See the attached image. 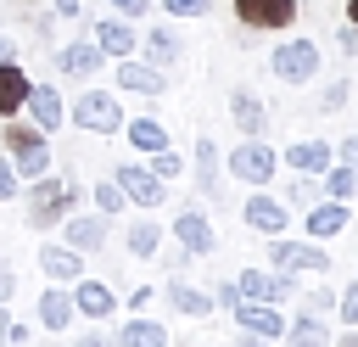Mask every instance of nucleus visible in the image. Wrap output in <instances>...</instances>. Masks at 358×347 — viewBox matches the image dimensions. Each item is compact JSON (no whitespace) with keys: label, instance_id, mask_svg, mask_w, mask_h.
Segmentation results:
<instances>
[{"label":"nucleus","instance_id":"obj_1","mask_svg":"<svg viewBox=\"0 0 358 347\" xmlns=\"http://www.w3.org/2000/svg\"><path fill=\"white\" fill-rule=\"evenodd\" d=\"M22 201H28V224H34V229H50V224H62L73 207H84V185H78V179H62V174L50 168V174L28 179Z\"/></svg>","mask_w":358,"mask_h":347},{"label":"nucleus","instance_id":"obj_2","mask_svg":"<svg viewBox=\"0 0 358 347\" xmlns=\"http://www.w3.org/2000/svg\"><path fill=\"white\" fill-rule=\"evenodd\" d=\"M0 146H6V157H11V168H17L22 179H39V174L56 168V157H50V134H39L34 123H11V129H0Z\"/></svg>","mask_w":358,"mask_h":347},{"label":"nucleus","instance_id":"obj_3","mask_svg":"<svg viewBox=\"0 0 358 347\" xmlns=\"http://www.w3.org/2000/svg\"><path fill=\"white\" fill-rule=\"evenodd\" d=\"M67 118H73L78 129H90V134H123V123H129L123 106H117V95H112V90H90V84H84V95L67 106Z\"/></svg>","mask_w":358,"mask_h":347},{"label":"nucleus","instance_id":"obj_4","mask_svg":"<svg viewBox=\"0 0 358 347\" xmlns=\"http://www.w3.org/2000/svg\"><path fill=\"white\" fill-rule=\"evenodd\" d=\"M224 168H229L241 185H268V179L280 174V151H274L263 134H246V140L224 157Z\"/></svg>","mask_w":358,"mask_h":347},{"label":"nucleus","instance_id":"obj_5","mask_svg":"<svg viewBox=\"0 0 358 347\" xmlns=\"http://www.w3.org/2000/svg\"><path fill=\"white\" fill-rule=\"evenodd\" d=\"M268 73L280 84H313L319 78V45L313 39H280L268 50Z\"/></svg>","mask_w":358,"mask_h":347},{"label":"nucleus","instance_id":"obj_6","mask_svg":"<svg viewBox=\"0 0 358 347\" xmlns=\"http://www.w3.org/2000/svg\"><path fill=\"white\" fill-rule=\"evenodd\" d=\"M268 263L285 269V274H324L330 269V252L319 241H285V235H268Z\"/></svg>","mask_w":358,"mask_h":347},{"label":"nucleus","instance_id":"obj_7","mask_svg":"<svg viewBox=\"0 0 358 347\" xmlns=\"http://www.w3.org/2000/svg\"><path fill=\"white\" fill-rule=\"evenodd\" d=\"M112 179H117V190H123L129 207H162V201H168V179H157V174L140 168V162H117Z\"/></svg>","mask_w":358,"mask_h":347},{"label":"nucleus","instance_id":"obj_8","mask_svg":"<svg viewBox=\"0 0 358 347\" xmlns=\"http://www.w3.org/2000/svg\"><path fill=\"white\" fill-rule=\"evenodd\" d=\"M22 112H28V123H34L39 134H56V129L67 123V101L56 95V84H28Z\"/></svg>","mask_w":358,"mask_h":347},{"label":"nucleus","instance_id":"obj_9","mask_svg":"<svg viewBox=\"0 0 358 347\" xmlns=\"http://www.w3.org/2000/svg\"><path fill=\"white\" fill-rule=\"evenodd\" d=\"M235 285H241V297H263V302H291L296 297V274H285V269H246Z\"/></svg>","mask_w":358,"mask_h":347},{"label":"nucleus","instance_id":"obj_10","mask_svg":"<svg viewBox=\"0 0 358 347\" xmlns=\"http://www.w3.org/2000/svg\"><path fill=\"white\" fill-rule=\"evenodd\" d=\"M90 39H95V45H101V56H112V62H117V56H134V45H140L134 22H129V17H117V11H112V17H101V22H90Z\"/></svg>","mask_w":358,"mask_h":347},{"label":"nucleus","instance_id":"obj_11","mask_svg":"<svg viewBox=\"0 0 358 347\" xmlns=\"http://www.w3.org/2000/svg\"><path fill=\"white\" fill-rule=\"evenodd\" d=\"M241 218H246L257 235H285V224H291L285 201H280V196H268V190H252V196H246V207H241Z\"/></svg>","mask_w":358,"mask_h":347},{"label":"nucleus","instance_id":"obj_12","mask_svg":"<svg viewBox=\"0 0 358 347\" xmlns=\"http://www.w3.org/2000/svg\"><path fill=\"white\" fill-rule=\"evenodd\" d=\"M173 241H179L190 257H207V252L218 246V235H213V224H207L201 207H179V218H173Z\"/></svg>","mask_w":358,"mask_h":347},{"label":"nucleus","instance_id":"obj_13","mask_svg":"<svg viewBox=\"0 0 358 347\" xmlns=\"http://www.w3.org/2000/svg\"><path fill=\"white\" fill-rule=\"evenodd\" d=\"M241 28H291L296 22V0H235Z\"/></svg>","mask_w":358,"mask_h":347},{"label":"nucleus","instance_id":"obj_14","mask_svg":"<svg viewBox=\"0 0 358 347\" xmlns=\"http://www.w3.org/2000/svg\"><path fill=\"white\" fill-rule=\"evenodd\" d=\"M280 162H285L291 174L319 179V174L336 162V146H330V140H296V146H285V151H280Z\"/></svg>","mask_w":358,"mask_h":347},{"label":"nucleus","instance_id":"obj_15","mask_svg":"<svg viewBox=\"0 0 358 347\" xmlns=\"http://www.w3.org/2000/svg\"><path fill=\"white\" fill-rule=\"evenodd\" d=\"M235 319H241V330H257V336H285V313L274 308V302H263V297H241L235 308H229Z\"/></svg>","mask_w":358,"mask_h":347},{"label":"nucleus","instance_id":"obj_16","mask_svg":"<svg viewBox=\"0 0 358 347\" xmlns=\"http://www.w3.org/2000/svg\"><path fill=\"white\" fill-rule=\"evenodd\" d=\"M62 229H67V246L73 252H101L106 246V213H67L62 218Z\"/></svg>","mask_w":358,"mask_h":347},{"label":"nucleus","instance_id":"obj_17","mask_svg":"<svg viewBox=\"0 0 358 347\" xmlns=\"http://www.w3.org/2000/svg\"><path fill=\"white\" fill-rule=\"evenodd\" d=\"M67 297H73V313H84V319H112V308H117L112 285H101V280H90V274H78Z\"/></svg>","mask_w":358,"mask_h":347},{"label":"nucleus","instance_id":"obj_18","mask_svg":"<svg viewBox=\"0 0 358 347\" xmlns=\"http://www.w3.org/2000/svg\"><path fill=\"white\" fill-rule=\"evenodd\" d=\"M101 62H106V56H101V45H95V39H73V45H62V50H56V67H62L67 78H95V73H101Z\"/></svg>","mask_w":358,"mask_h":347},{"label":"nucleus","instance_id":"obj_19","mask_svg":"<svg viewBox=\"0 0 358 347\" xmlns=\"http://www.w3.org/2000/svg\"><path fill=\"white\" fill-rule=\"evenodd\" d=\"M302 229H308V241H330V235H341L347 229V201H308V218H302Z\"/></svg>","mask_w":358,"mask_h":347},{"label":"nucleus","instance_id":"obj_20","mask_svg":"<svg viewBox=\"0 0 358 347\" xmlns=\"http://www.w3.org/2000/svg\"><path fill=\"white\" fill-rule=\"evenodd\" d=\"M39 269H45V280L73 285V280L84 274V252H73L67 241H62V246H50V241H45V246H39Z\"/></svg>","mask_w":358,"mask_h":347},{"label":"nucleus","instance_id":"obj_21","mask_svg":"<svg viewBox=\"0 0 358 347\" xmlns=\"http://www.w3.org/2000/svg\"><path fill=\"white\" fill-rule=\"evenodd\" d=\"M229 118H235V129L241 134H268V106L252 95V90H229Z\"/></svg>","mask_w":358,"mask_h":347},{"label":"nucleus","instance_id":"obj_22","mask_svg":"<svg viewBox=\"0 0 358 347\" xmlns=\"http://www.w3.org/2000/svg\"><path fill=\"white\" fill-rule=\"evenodd\" d=\"M140 45H145V62H151L157 73H168V67H179V34H173L168 22H157V28H145V34H140Z\"/></svg>","mask_w":358,"mask_h":347},{"label":"nucleus","instance_id":"obj_23","mask_svg":"<svg viewBox=\"0 0 358 347\" xmlns=\"http://www.w3.org/2000/svg\"><path fill=\"white\" fill-rule=\"evenodd\" d=\"M117 84L134 90V95H162V90H168V78H162L151 62H134V56H117Z\"/></svg>","mask_w":358,"mask_h":347},{"label":"nucleus","instance_id":"obj_24","mask_svg":"<svg viewBox=\"0 0 358 347\" xmlns=\"http://www.w3.org/2000/svg\"><path fill=\"white\" fill-rule=\"evenodd\" d=\"M34 319H39L45 330H67V325H73V297H67L62 285H45V291H39V308H34Z\"/></svg>","mask_w":358,"mask_h":347},{"label":"nucleus","instance_id":"obj_25","mask_svg":"<svg viewBox=\"0 0 358 347\" xmlns=\"http://www.w3.org/2000/svg\"><path fill=\"white\" fill-rule=\"evenodd\" d=\"M28 84H34V78L17 67V56H11V62H0V118H17V112H22Z\"/></svg>","mask_w":358,"mask_h":347},{"label":"nucleus","instance_id":"obj_26","mask_svg":"<svg viewBox=\"0 0 358 347\" xmlns=\"http://www.w3.org/2000/svg\"><path fill=\"white\" fill-rule=\"evenodd\" d=\"M196 185H201V196H224V179H218V140H196Z\"/></svg>","mask_w":358,"mask_h":347},{"label":"nucleus","instance_id":"obj_27","mask_svg":"<svg viewBox=\"0 0 358 347\" xmlns=\"http://www.w3.org/2000/svg\"><path fill=\"white\" fill-rule=\"evenodd\" d=\"M285 341L291 347H330V330L319 313H296V319H285Z\"/></svg>","mask_w":358,"mask_h":347},{"label":"nucleus","instance_id":"obj_28","mask_svg":"<svg viewBox=\"0 0 358 347\" xmlns=\"http://www.w3.org/2000/svg\"><path fill=\"white\" fill-rule=\"evenodd\" d=\"M117 347H168V325H157V319H129L123 330H117Z\"/></svg>","mask_w":358,"mask_h":347},{"label":"nucleus","instance_id":"obj_29","mask_svg":"<svg viewBox=\"0 0 358 347\" xmlns=\"http://www.w3.org/2000/svg\"><path fill=\"white\" fill-rule=\"evenodd\" d=\"M168 302H173L185 319H207V313H213V297H207V291H196V285H185V280H173V285H168Z\"/></svg>","mask_w":358,"mask_h":347},{"label":"nucleus","instance_id":"obj_30","mask_svg":"<svg viewBox=\"0 0 358 347\" xmlns=\"http://www.w3.org/2000/svg\"><path fill=\"white\" fill-rule=\"evenodd\" d=\"M123 134H129L134 151H162V146H168V129H162L157 118H134V123H123Z\"/></svg>","mask_w":358,"mask_h":347},{"label":"nucleus","instance_id":"obj_31","mask_svg":"<svg viewBox=\"0 0 358 347\" xmlns=\"http://www.w3.org/2000/svg\"><path fill=\"white\" fill-rule=\"evenodd\" d=\"M319 179H324V196H330V201H352V196H358V174H352L347 162H330Z\"/></svg>","mask_w":358,"mask_h":347},{"label":"nucleus","instance_id":"obj_32","mask_svg":"<svg viewBox=\"0 0 358 347\" xmlns=\"http://www.w3.org/2000/svg\"><path fill=\"white\" fill-rule=\"evenodd\" d=\"M157 246H162V229L151 218H134L129 224V257H157Z\"/></svg>","mask_w":358,"mask_h":347},{"label":"nucleus","instance_id":"obj_33","mask_svg":"<svg viewBox=\"0 0 358 347\" xmlns=\"http://www.w3.org/2000/svg\"><path fill=\"white\" fill-rule=\"evenodd\" d=\"M90 201H95V213H106V218H117L129 201H123V190H117V179H95L90 185Z\"/></svg>","mask_w":358,"mask_h":347},{"label":"nucleus","instance_id":"obj_34","mask_svg":"<svg viewBox=\"0 0 358 347\" xmlns=\"http://www.w3.org/2000/svg\"><path fill=\"white\" fill-rule=\"evenodd\" d=\"M151 174H157V179H179V174H185V157H179L173 146H162V151H151Z\"/></svg>","mask_w":358,"mask_h":347},{"label":"nucleus","instance_id":"obj_35","mask_svg":"<svg viewBox=\"0 0 358 347\" xmlns=\"http://www.w3.org/2000/svg\"><path fill=\"white\" fill-rule=\"evenodd\" d=\"M162 11L179 22V17H207L213 11V0H162Z\"/></svg>","mask_w":358,"mask_h":347},{"label":"nucleus","instance_id":"obj_36","mask_svg":"<svg viewBox=\"0 0 358 347\" xmlns=\"http://www.w3.org/2000/svg\"><path fill=\"white\" fill-rule=\"evenodd\" d=\"M22 196V174L11 168V157H0V201H17Z\"/></svg>","mask_w":358,"mask_h":347},{"label":"nucleus","instance_id":"obj_37","mask_svg":"<svg viewBox=\"0 0 358 347\" xmlns=\"http://www.w3.org/2000/svg\"><path fill=\"white\" fill-rule=\"evenodd\" d=\"M347 95H352V84H347V78H336V84H324L319 106H324V112H341V106H347Z\"/></svg>","mask_w":358,"mask_h":347},{"label":"nucleus","instance_id":"obj_38","mask_svg":"<svg viewBox=\"0 0 358 347\" xmlns=\"http://www.w3.org/2000/svg\"><path fill=\"white\" fill-rule=\"evenodd\" d=\"M330 308H336V291H324V285H313V291L302 297V313H319V319H324Z\"/></svg>","mask_w":358,"mask_h":347},{"label":"nucleus","instance_id":"obj_39","mask_svg":"<svg viewBox=\"0 0 358 347\" xmlns=\"http://www.w3.org/2000/svg\"><path fill=\"white\" fill-rule=\"evenodd\" d=\"M336 313H341L347 325H358V280H352V285H347V291L336 297Z\"/></svg>","mask_w":358,"mask_h":347},{"label":"nucleus","instance_id":"obj_40","mask_svg":"<svg viewBox=\"0 0 358 347\" xmlns=\"http://www.w3.org/2000/svg\"><path fill=\"white\" fill-rule=\"evenodd\" d=\"M106 6H112L117 17H129V22H140V17L151 11V0H106Z\"/></svg>","mask_w":358,"mask_h":347},{"label":"nucleus","instance_id":"obj_41","mask_svg":"<svg viewBox=\"0 0 358 347\" xmlns=\"http://www.w3.org/2000/svg\"><path fill=\"white\" fill-rule=\"evenodd\" d=\"M235 302H241V285H235V280H224V285L213 291V308H235Z\"/></svg>","mask_w":358,"mask_h":347},{"label":"nucleus","instance_id":"obj_42","mask_svg":"<svg viewBox=\"0 0 358 347\" xmlns=\"http://www.w3.org/2000/svg\"><path fill=\"white\" fill-rule=\"evenodd\" d=\"M11 297H17V269L0 257V302H11Z\"/></svg>","mask_w":358,"mask_h":347},{"label":"nucleus","instance_id":"obj_43","mask_svg":"<svg viewBox=\"0 0 358 347\" xmlns=\"http://www.w3.org/2000/svg\"><path fill=\"white\" fill-rule=\"evenodd\" d=\"M336 157H341V162H347V168H352V174H358V134H347V140H341V146H336Z\"/></svg>","mask_w":358,"mask_h":347},{"label":"nucleus","instance_id":"obj_44","mask_svg":"<svg viewBox=\"0 0 358 347\" xmlns=\"http://www.w3.org/2000/svg\"><path fill=\"white\" fill-rule=\"evenodd\" d=\"M336 39H341V56H358V28H352V22H347Z\"/></svg>","mask_w":358,"mask_h":347},{"label":"nucleus","instance_id":"obj_45","mask_svg":"<svg viewBox=\"0 0 358 347\" xmlns=\"http://www.w3.org/2000/svg\"><path fill=\"white\" fill-rule=\"evenodd\" d=\"M235 347H268V336H257V330H241V336H235Z\"/></svg>","mask_w":358,"mask_h":347},{"label":"nucleus","instance_id":"obj_46","mask_svg":"<svg viewBox=\"0 0 358 347\" xmlns=\"http://www.w3.org/2000/svg\"><path fill=\"white\" fill-rule=\"evenodd\" d=\"M50 11L56 17H78V0H50Z\"/></svg>","mask_w":358,"mask_h":347},{"label":"nucleus","instance_id":"obj_47","mask_svg":"<svg viewBox=\"0 0 358 347\" xmlns=\"http://www.w3.org/2000/svg\"><path fill=\"white\" fill-rule=\"evenodd\" d=\"M6 330H11V313H6V302H0V347H6Z\"/></svg>","mask_w":358,"mask_h":347},{"label":"nucleus","instance_id":"obj_48","mask_svg":"<svg viewBox=\"0 0 358 347\" xmlns=\"http://www.w3.org/2000/svg\"><path fill=\"white\" fill-rule=\"evenodd\" d=\"M336 347H358V325H352V330H347V336H341Z\"/></svg>","mask_w":358,"mask_h":347},{"label":"nucleus","instance_id":"obj_49","mask_svg":"<svg viewBox=\"0 0 358 347\" xmlns=\"http://www.w3.org/2000/svg\"><path fill=\"white\" fill-rule=\"evenodd\" d=\"M11 56H17V45H11V39H0V62H11Z\"/></svg>","mask_w":358,"mask_h":347},{"label":"nucleus","instance_id":"obj_50","mask_svg":"<svg viewBox=\"0 0 358 347\" xmlns=\"http://www.w3.org/2000/svg\"><path fill=\"white\" fill-rule=\"evenodd\" d=\"M347 22H352V28H358V0H347Z\"/></svg>","mask_w":358,"mask_h":347}]
</instances>
